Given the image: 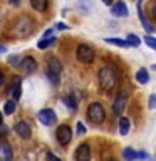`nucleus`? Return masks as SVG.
<instances>
[{
	"mask_svg": "<svg viewBox=\"0 0 156 161\" xmlns=\"http://www.w3.org/2000/svg\"><path fill=\"white\" fill-rule=\"evenodd\" d=\"M98 80H99L101 89L106 91V92H111L113 89H116V86L119 82V74H118V70H116V67H113V65H103V67L99 69Z\"/></svg>",
	"mask_w": 156,
	"mask_h": 161,
	"instance_id": "nucleus-1",
	"label": "nucleus"
},
{
	"mask_svg": "<svg viewBox=\"0 0 156 161\" xmlns=\"http://www.w3.org/2000/svg\"><path fill=\"white\" fill-rule=\"evenodd\" d=\"M34 32V20L30 17H20L15 20L14 27H12V34L19 39L29 37L30 34Z\"/></svg>",
	"mask_w": 156,
	"mask_h": 161,
	"instance_id": "nucleus-2",
	"label": "nucleus"
},
{
	"mask_svg": "<svg viewBox=\"0 0 156 161\" xmlns=\"http://www.w3.org/2000/svg\"><path fill=\"white\" fill-rule=\"evenodd\" d=\"M87 118H89V121H92V123H96V124L103 123V121L106 119V111L103 108V104H101V103L89 104V108H87Z\"/></svg>",
	"mask_w": 156,
	"mask_h": 161,
	"instance_id": "nucleus-3",
	"label": "nucleus"
},
{
	"mask_svg": "<svg viewBox=\"0 0 156 161\" xmlns=\"http://www.w3.org/2000/svg\"><path fill=\"white\" fill-rule=\"evenodd\" d=\"M75 57H77V60H79V62H82V64H91L94 60L96 54H94V50H92L91 45L79 44L77 49H75Z\"/></svg>",
	"mask_w": 156,
	"mask_h": 161,
	"instance_id": "nucleus-4",
	"label": "nucleus"
},
{
	"mask_svg": "<svg viewBox=\"0 0 156 161\" xmlns=\"http://www.w3.org/2000/svg\"><path fill=\"white\" fill-rule=\"evenodd\" d=\"M55 138H57L59 144L62 146H67L72 139V129L69 128L67 124H60L57 129H55Z\"/></svg>",
	"mask_w": 156,
	"mask_h": 161,
	"instance_id": "nucleus-5",
	"label": "nucleus"
},
{
	"mask_svg": "<svg viewBox=\"0 0 156 161\" xmlns=\"http://www.w3.org/2000/svg\"><path fill=\"white\" fill-rule=\"evenodd\" d=\"M19 69H20V72H22V74L29 75V74L35 72V69H37V62H35V59H32L30 55H27V57H24L22 60H20Z\"/></svg>",
	"mask_w": 156,
	"mask_h": 161,
	"instance_id": "nucleus-6",
	"label": "nucleus"
},
{
	"mask_svg": "<svg viewBox=\"0 0 156 161\" xmlns=\"http://www.w3.org/2000/svg\"><path fill=\"white\" fill-rule=\"evenodd\" d=\"M37 118H39V121L44 126H52L55 121H57V116H55V113H54L52 109H42V111H39Z\"/></svg>",
	"mask_w": 156,
	"mask_h": 161,
	"instance_id": "nucleus-7",
	"label": "nucleus"
},
{
	"mask_svg": "<svg viewBox=\"0 0 156 161\" xmlns=\"http://www.w3.org/2000/svg\"><path fill=\"white\" fill-rule=\"evenodd\" d=\"M126 103H128V92L126 91H121V92L118 94V97H116L114 104H113V111L114 114H121L126 108Z\"/></svg>",
	"mask_w": 156,
	"mask_h": 161,
	"instance_id": "nucleus-8",
	"label": "nucleus"
},
{
	"mask_svg": "<svg viewBox=\"0 0 156 161\" xmlns=\"http://www.w3.org/2000/svg\"><path fill=\"white\" fill-rule=\"evenodd\" d=\"M75 161H91V148L89 144H79L77 149H75V154H74Z\"/></svg>",
	"mask_w": 156,
	"mask_h": 161,
	"instance_id": "nucleus-9",
	"label": "nucleus"
},
{
	"mask_svg": "<svg viewBox=\"0 0 156 161\" xmlns=\"http://www.w3.org/2000/svg\"><path fill=\"white\" fill-rule=\"evenodd\" d=\"M111 14L114 15V17H128V7H126V3L123 0H119V2H116L113 7H111Z\"/></svg>",
	"mask_w": 156,
	"mask_h": 161,
	"instance_id": "nucleus-10",
	"label": "nucleus"
},
{
	"mask_svg": "<svg viewBox=\"0 0 156 161\" xmlns=\"http://www.w3.org/2000/svg\"><path fill=\"white\" fill-rule=\"evenodd\" d=\"M14 129L22 139H29L30 138V128H29V124L25 123V121H19V123L14 126Z\"/></svg>",
	"mask_w": 156,
	"mask_h": 161,
	"instance_id": "nucleus-11",
	"label": "nucleus"
},
{
	"mask_svg": "<svg viewBox=\"0 0 156 161\" xmlns=\"http://www.w3.org/2000/svg\"><path fill=\"white\" fill-rule=\"evenodd\" d=\"M47 72H52V74H60V70H62V64H60V60L57 57H49L47 60Z\"/></svg>",
	"mask_w": 156,
	"mask_h": 161,
	"instance_id": "nucleus-12",
	"label": "nucleus"
},
{
	"mask_svg": "<svg viewBox=\"0 0 156 161\" xmlns=\"http://www.w3.org/2000/svg\"><path fill=\"white\" fill-rule=\"evenodd\" d=\"M12 158H14L12 148H10L7 143H2L0 144V159L2 161H12Z\"/></svg>",
	"mask_w": 156,
	"mask_h": 161,
	"instance_id": "nucleus-13",
	"label": "nucleus"
},
{
	"mask_svg": "<svg viewBox=\"0 0 156 161\" xmlns=\"http://www.w3.org/2000/svg\"><path fill=\"white\" fill-rule=\"evenodd\" d=\"M129 128H131V124H129V119L128 118H119V134L121 136H126L129 133Z\"/></svg>",
	"mask_w": 156,
	"mask_h": 161,
	"instance_id": "nucleus-14",
	"label": "nucleus"
},
{
	"mask_svg": "<svg viewBox=\"0 0 156 161\" xmlns=\"http://www.w3.org/2000/svg\"><path fill=\"white\" fill-rule=\"evenodd\" d=\"M30 7L37 12H44L47 8V0H30Z\"/></svg>",
	"mask_w": 156,
	"mask_h": 161,
	"instance_id": "nucleus-15",
	"label": "nucleus"
},
{
	"mask_svg": "<svg viewBox=\"0 0 156 161\" xmlns=\"http://www.w3.org/2000/svg\"><path fill=\"white\" fill-rule=\"evenodd\" d=\"M136 80H138L139 84H148L149 80V74L146 69H139L138 72H136Z\"/></svg>",
	"mask_w": 156,
	"mask_h": 161,
	"instance_id": "nucleus-16",
	"label": "nucleus"
},
{
	"mask_svg": "<svg viewBox=\"0 0 156 161\" xmlns=\"http://www.w3.org/2000/svg\"><path fill=\"white\" fill-rule=\"evenodd\" d=\"M123 156H124L126 161H136V159L139 158V153H136L133 148H126V149L123 151Z\"/></svg>",
	"mask_w": 156,
	"mask_h": 161,
	"instance_id": "nucleus-17",
	"label": "nucleus"
},
{
	"mask_svg": "<svg viewBox=\"0 0 156 161\" xmlns=\"http://www.w3.org/2000/svg\"><path fill=\"white\" fill-rule=\"evenodd\" d=\"M55 42V37H42V40H39V44H37V47L40 50H44V49H47L50 44H54Z\"/></svg>",
	"mask_w": 156,
	"mask_h": 161,
	"instance_id": "nucleus-18",
	"label": "nucleus"
},
{
	"mask_svg": "<svg viewBox=\"0 0 156 161\" xmlns=\"http://www.w3.org/2000/svg\"><path fill=\"white\" fill-rule=\"evenodd\" d=\"M138 15H139V20H141V24H143V27L144 30H148V32H153V25H151L148 20L144 19V14H143V8H138Z\"/></svg>",
	"mask_w": 156,
	"mask_h": 161,
	"instance_id": "nucleus-19",
	"label": "nucleus"
},
{
	"mask_svg": "<svg viewBox=\"0 0 156 161\" xmlns=\"http://www.w3.org/2000/svg\"><path fill=\"white\" fill-rule=\"evenodd\" d=\"M108 44H113V45H118V47H128V42L123 39H118V37H108V39H104Z\"/></svg>",
	"mask_w": 156,
	"mask_h": 161,
	"instance_id": "nucleus-20",
	"label": "nucleus"
},
{
	"mask_svg": "<svg viewBox=\"0 0 156 161\" xmlns=\"http://www.w3.org/2000/svg\"><path fill=\"white\" fill-rule=\"evenodd\" d=\"M126 42H128V45H133V47H139L141 40H139V37L136 34H129L128 39H126Z\"/></svg>",
	"mask_w": 156,
	"mask_h": 161,
	"instance_id": "nucleus-21",
	"label": "nucleus"
},
{
	"mask_svg": "<svg viewBox=\"0 0 156 161\" xmlns=\"http://www.w3.org/2000/svg\"><path fill=\"white\" fill-rule=\"evenodd\" d=\"M14 111H15V101H5V104H3V113L5 114H14Z\"/></svg>",
	"mask_w": 156,
	"mask_h": 161,
	"instance_id": "nucleus-22",
	"label": "nucleus"
},
{
	"mask_svg": "<svg viewBox=\"0 0 156 161\" xmlns=\"http://www.w3.org/2000/svg\"><path fill=\"white\" fill-rule=\"evenodd\" d=\"M64 103L67 104L70 109H75V108H77V103H75V99L72 97V96H65V97H64Z\"/></svg>",
	"mask_w": 156,
	"mask_h": 161,
	"instance_id": "nucleus-23",
	"label": "nucleus"
},
{
	"mask_svg": "<svg viewBox=\"0 0 156 161\" xmlns=\"http://www.w3.org/2000/svg\"><path fill=\"white\" fill-rule=\"evenodd\" d=\"M10 94L14 96V101H19V99H20V96H22V89H20V86H19V87L10 89Z\"/></svg>",
	"mask_w": 156,
	"mask_h": 161,
	"instance_id": "nucleus-24",
	"label": "nucleus"
},
{
	"mask_svg": "<svg viewBox=\"0 0 156 161\" xmlns=\"http://www.w3.org/2000/svg\"><path fill=\"white\" fill-rule=\"evenodd\" d=\"M143 40L149 45V47H153V49L156 50V39H154V37H151V35H144V39H143Z\"/></svg>",
	"mask_w": 156,
	"mask_h": 161,
	"instance_id": "nucleus-25",
	"label": "nucleus"
},
{
	"mask_svg": "<svg viewBox=\"0 0 156 161\" xmlns=\"http://www.w3.org/2000/svg\"><path fill=\"white\" fill-rule=\"evenodd\" d=\"M20 59L19 55H12V57H8V64L10 65H14V67H19V64H20Z\"/></svg>",
	"mask_w": 156,
	"mask_h": 161,
	"instance_id": "nucleus-26",
	"label": "nucleus"
},
{
	"mask_svg": "<svg viewBox=\"0 0 156 161\" xmlns=\"http://www.w3.org/2000/svg\"><path fill=\"white\" fill-rule=\"evenodd\" d=\"M47 77H49V80H50V82H52L54 86H57V84H59V75H57V74L47 72Z\"/></svg>",
	"mask_w": 156,
	"mask_h": 161,
	"instance_id": "nucleus-27",
	"label": "nucleus"
},
{
	"mask_svg": "<svg viewBox=\"0 0 156 161\" xmlns=\"http://www.w3.org/2000/svg\"><path fill=\"white\" fill-rule=\"evenodd\" d=\"M75 129H77V134H81V136L86 134V126H84L82 123H81V121L77 123V126H75Z\"/></svg>",
	"mask_w": 156,
	"mask_h": 161,
	"instance_id": "nucleus-28",
	"label": "nucleus"
},
{
	"mask_svg": "<svg viewBox=\"0 0 156 161\" xmlns=\"http://www.w3.org/2000/svg\"><path fill=\"white\" fill-rule=\"evenodd\" d=\"M148 106H149V109H156V94H151Z\"/></svg>",
	"mask_w": 156,
	"mask_h": 161,
	"instance_id": "nucleus-29",
	"label": "nucleus"
},
{
	"mask_svg": "<svg viewBox=\"0 0 156 161\" xmlns=\"http://www.w3.org/2000/svg\"><path fill=\"white\" fill-rule=\"evenodd\" d=\"M47 161H62V159L57 158V156L52 154V153H47Z\"/></svg>",
	"mask_w": 156,
	"mask_h": 161,
	"instance_id": "nucleus-30",
	"label": "nucleus"
},
{
	"mask_svg": "<svg viewBox=\"0 0 156 161\" xmlns=\"http://www.w3.org/2000/svg\"><path fill=\"white\" fill-rule=\"evenodd\" d=\"M55 29H59V30H65V29H69V27H67L65 24H62V22H57V24H55Z\"/></svg>",
	"mask_w": 156,
	"mask_h": 161,
	"instance_id": "nucleus-31",
	"label": "nucleus"
},
{
	"mask_svg": "<svg viewBox=\"0 0 156 161\" xmlns=\"http://www.w3.org/2000/svg\"><path fill=\"white\" fill-rule=\"evenodd\" d=\"M3 134H7V128H5L3 124H0V138H2Z\"/></svg>",
	"mask_w": 156,
	"mask_h": 161,
	"instance_id": "nucleus-32",
	"label": "nucleus"
},
{
	"mask_svg": "<svg viewBox=\"0 0 156 161\" xmlns=\"http://www.w3.org/2000/svg\"><path fill=\"white\" fill-rule=\"evenodd\" d=\"M3 84H5V74H3V72H0V87H2Z\"/></svg>",
	"mask_w": 156,
	"mask_h": 161,
	"instance_id": "nucleus-33",
	"label": "nucleus"
},
{
	"mask_svg": "<svg viewBox=\"0 0 156 161\" xmlns=\"http://www.w3.org/2000/svg\"><path fill=\"white\" fill-rule=\"evenodd\" d=\"M151 15H153V19L156 20V5H154L153 8H151Z\"/></svg>",
	"mask_w": 156,
	"mask_h": 161,
	"instance_id": "nucleus-34",
	"label": "nucleus"
},
{
	"mask_svg": "<svg viewBox=\"0 0 156 161\" xmlns=\"http://www.w3.org/2000/svg\"><path fill=\"white\" fill-rule=\"evenodd\" d=\"M3 52H7V47H5V45H0V54H3Z\"/></svg>",
	"mask_w": 156,
	"mask_h": 161,
	"instance_id": "nucleus-35",
	"label": "nucleus"
},
{
	"mask_svg": "<svg viewBox=\"0 0 156 161\" xmlns=\"http://www.w3.org/2000/svg\"><path fill=\"white\" fill-rule=\"evenodd\" d=\"M103 2H104L106 5H113V0H103Z\"/></svg>",
	"mask_w": 156,
	"mask_h": 161,
	"instance_id": "nucleus-36",
	"label": "nucleus"
},
{
	"mask_svg": "<svg viewBox=\"0 0 156 161\" xmlns=\"http://www.w3.org/2000/svg\"><path fill=\"white\" fill-rule=\"evenodd\" d=\"M20 3V0H12V5H19Z\"/></svg>",
	"mask_w": 156,
	"mask_h": 161,
	"instance_id": "nucleus-37",
	"label": "nucleus"
},
{
	"mask_svg": "<svg viewBox=\"0 0 156 161\" xmlns=\"http://www.w3.org/2000/svg\"><path fill=\"white\" fill-rule=\"evenodd\" d=\"M141 5H143V0H138V8H141Z\"/></svg>",
	"mask_w": 156,
	"mask_h": 161,
	"instance_id": "nucleus-38",
	"label": "nucleus"
},
{
	"mask_svg": "<svg viewBox=\"0 0 156 161\" xmlns=\"http://www.w3.org/2000/svg\"><path fill=\"white\" fill-rule=\"evenodd\" d=\"M0 124H3V116H2V113H0Z\"/></svg>",
	"mask_w": 156,
	"mask_h": 161,
	"instance_id": "nucleus-39",
	"label": "nucleus"
},
{
	"mask_svg": "<svg viewBox=\"0 0 156 161\" xmlns=\"http://www.w3.org/2000/svg\"><path fill=\"white\" fill-rule=\"evenodd\" d=\"M108 161H116V159H114V158H111V159H108Z\"/></svg>",
	"mask_w": 156,
	"mask_h": 161,
	"instance_id": "nucleus-40",
	"label": "nucleus"
},
{
	"mask_svg": "<svg viewBox=\"0 0 156 161\" xmlns=\"http://www.w3.org/2000/svg\"><path fill=\"white\" fill-rule=\"evenodd\" d=\"M153 69H154V70H156V65H153Z\"/></svg>",
	"mask_w": 156,
	"mask_h": 161,
	"instance_id": "nucleus-41",
	"label": "nucleus"
}]
</instances>
